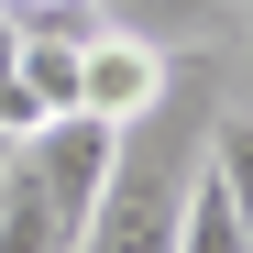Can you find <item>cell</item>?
Masks as SVG:
<instances>
[{
  "label": "cell",
  "mask_w": 253,
  "mask_h": 253,
  "mask_svg": "<svg viewBox=\"0 0 253 253\" xmlns=\"http://www.w3.org/2000/svg\"><path fill=\"white\" fill-rule=\"evenodd\" d=\"M187 165H198V143H165V132H154V110H143V121H121L110 187H99V209H88V231H77V253H176Z\"/></svg>",
  "instance_id": "cell-1"
},
{
  "label": "cell",
  "mask_w": 253,
  "mask_h": 253,
  "mask_svg": "<svg viewBox=\"0 0 253 253\" xmlns=\"http://www.w3.org/2000/svg\"><path fill=\"white\" fill-rule=\"evenodd\" d=\"M22 165H33V187H44L55 209H66V231H88V209H99V187H110V154H121V121H88V110H44L33 132L11 143Z\"/></svg>",
  "instance_id": "cell-2"
},
{
  "label": "cell",
  "mask_w": 253,
  "mask_h": 253,
  "mask_svg": "<svg viewBox=\"0 0 253 253\" xmlns=\"http://www.w3.org/2000/svg\"><path fill=\"white\" fill-rule=\"evenodd\" d=\"M165 88H176V55L143 44V33H88V55H77V110L88 121H143L165 110Z\"/></svg>",
  "instance_id": "cell-3"
},
{
  "label": "cell",
  "mask_w": 253,
  "mask_h": 253,
  "mask_svg": "<svg viewBox=\"0 0 253 253\" xmlns=\"http://www.w3.org/2000/svg\"><path fill=\"white\" fill-rule=\"evenodd\" d=\"M0 253H77V231H66V209L33 187V165L11 154L0 165Z\"/></svg>",
  "instance_id": "cell-4"
},
{
  "label": "cell",
  "mask_w": 253,
  "mask_h": 253,
  "mask_svg": "<svg viewBox=\"0 0 253 253\" xmlns=\"http://www.w3.org/2000/svg\"><path fill=\"white\" fill-rule=\"evenodd\" d=\"M176 253H253L242 209L220 198V176H209V165H187V198H176Z\"/></svg>",
  "instance_id": "cell-5"
},
{
  "label": "cell",
  "mask_w": 253,
  "mask_h": 253,
  "mask_svg": "<svg viewBox=\"0 0 253 253\" xmlns=\"http://www.w3.org/2000/svg\"><path fill=\"white\" fill-rule=\"evenodd\" d=\"M198 165L220 176V198L242 209V231H253V110H209V143H198Z\"/></svg>",
  "instance_id": "cell-6"
},
{
  "label": "cell",
  "mask_w": 253,
  "mask_h": 253,
  "mask_svg": "<svg viewBox=\"0 0 253 253\" xmlns=\"http://www.w3.org/2000/svg\"><path fill=\"white\" fill-rule=\"evenodd\" d=\"M77 55L88 44H66V33H22V88L44 110H77Z\"/></svg>",
  "instance_id": "cell-7"
},
{
  "label": "cell",
  "mask_w": 253,
  "mask_h": 253,
  "mask_svg": "<svg viewBox=\"0 0 253 253\" xmlns=\"http://www.w3.org/2000/svg\"><path fill=\"white\" fill-rule=\"evenodd\" d=\"M143 11L165 22V44H209V33H220V22L242 11V0H143Z\"/></svg>",
  "instance_id": "cell-8"
},
{
  "label": "cell",
  "mask_w": 253,
  "mask_h": 253,
  "mask_svg": "<svg viewBox=\"0 0 253 253\" xmlns=\"http://www.w3.org/2000/svg\"><path fill=\"white\" fill-rule=\"evenodd\" d=\"M0 165H11V132H0Z\"/></svg>",
  "instance_id": "cell-9"
}]
</instances>
